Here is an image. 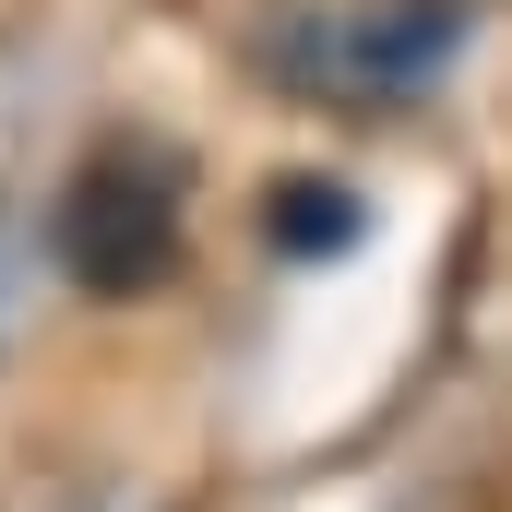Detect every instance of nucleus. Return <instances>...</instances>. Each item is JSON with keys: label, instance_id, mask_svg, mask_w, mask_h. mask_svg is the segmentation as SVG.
I'll return each instance as SVG.
<instances>
[{"label": "nucleus", "instance_id": "nucleus-2", "mask_svg": "<svg viewBox=\"0 0 512 512\" xmlns=\"http://www.w3.org/2000/svg\"><path fill=\"white\" fill-rule=\"evenodd\" d=\"M48 251H60L72 286H96V298L155 286V274L179 262V167H167V155H143V143H108V155L60 191Z\"/></svg>", "mask_w": 512, "mask_h": 512}, {"label": "nucleus", "instance_id": "nucleus-1", "mask_svg": "<svg viewBox=\"0 0 512 512\" xmlns=\"http://www.w3.org/2000/svg\"><path fill=\"white\" fill-rule=\"evenodd\" d=\"M251 60L298 108L393 120L465 60V0H286V12H262Z\"/></svg>", "mask_w": 512, "mask_h": 512}, {"label": "nucleus", "instance_id": "nucleus-3", "mask_svg": "<svg viewBox=\"0 0 512 512\" xmlns=\"http://www.w3.org/2000/svg\"><path fill=\"white\" fill-rule=\"evenodd\" d=\"M274 203H286V215H274V239H286V251H346V239H358V203H346L334 179H286Z\"/></svg>", "mask_w": 512, "mask_h": 512}]
</instances>
